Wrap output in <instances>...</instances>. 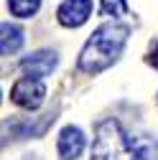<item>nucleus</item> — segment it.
I'll list each match as a JSON object with an SVG mask.
<instances>
[{"label": "nucleus", "mask_w": 158, "mask_h": 160, "mask_svg": "<svg viewBox=\"0 0 158 160\" xmlns=\"http://www.w3.org/2000/svg\"><path fill=\"white\" fill-rule=\"evenodd\" d=\"M92 160H155V145L148 137H135L117 119H102L94 127Z\"/></svg>", "instance_id": "nucleus-1"}, {"label": "nucleus", "mask_w": 158, "mask_h": 160, "mask_svg": "<svg viewBox=\"0 0 158 160\" xmlns=\"http://www.w3.org/2000/svg\"><path fill=\"white\" fill-rule=\"evenodd\" d=\"M130 36V26L123 23H102L92 33L79 53V69L84 74H100L120 58Z\"/></svg>", "instance_id": "nucleus-2"}, {"label": "nucleus", "mask_w": 158, "mask_h": 160, "mask_svg": "<svg viewBox=\"0 0 158 160\" xmlns=\"http://www.w3.org/2000/svg\"><path fill=\"white\" fill-rule=\"evenodd\" d=\"M44 97H46V87L44 82H38V79H18V82L13 84L10 89V99L18 104V107H23V109H38L44 104Z\"/></svg>", "instance_id": "nucleus-3"}, {"label": "nucleus", "mask_w": 158, "mask_h": 160, "mask_svg": "<svg viewBox=\"0 0 158 160\" xmlns=\"http://www.w3.org/2000/svg\"><path fill=\"white\" fill-rule=\"evenodd\" d=\"M59 23L66 28H79L89 21L92 15V0H64L56 10Z\"/></svg>", "instance_id": "nucleus-4"}, {"label": "nucleus", "mask_w": 158, "mask_h": 160, "mask_svg": "<svg viewBox=\"0 0 158 160\" xmlns=\"http://www.w3.org/2000/svg\"><path fill=\"white\" fill-rule=\"evenodd\" d=\"M56 64H59V58H56L54 51H36V53L26 56L21 61V69L26 71L28 79H38V82H41V76L51 74L56 69Z\"/></svg>", "instance_id": "nucleus-5"}, {"label": "nucleus", "mask_w": 158, "mask_h": 160, "mask_svg": "<svg viewBox=\"0 0 158 160\" xmlns=\"http://www.w3.org/2000/svg\"><path fill=\"white\" fill-rule=\"evenodd\" d=\"M87 145V140H84V132L74 127V125H66L61 132H59V158L61 160H76L79 155H82Z\"/></svg>", "instance_id": "nucleus-6"}, {"label": "nucleus", "mask_w": 158, "mask_h": 160, "mask_svg": "<svg viewBox=\"0 0 158 160\" xmlns=\"http://www.w3.org/2000/svg\"><path fill=\"white\" fill-rule=\"evenodd\" d=\"M23 28L15 23H0V53L10 56L23 46Z\"/></svg>", "instance_id": "nucleus-7"}, {"label": "nucleus", "mask_w": 158, "mask_h": 160, "mask_svg": "<svg viewBox=\"0 0 158 160\" xmlns=\"http://www.w3.org/2000/svg\"><path fill=\"white\" fill-rule=\"evenodd\" d=\"M8 8L18 18H31V15H36L38 8H41V0H8Z\"/></svg>", "instance_id": "nucleus-8"}, {"label": "nucleus", "mask_w": 158, "mask_h": 160, "mask_svg": "<svg viewBox=\"0 0 158 160\" xmlns=\"http://www.w3.org/2000/svg\"><path fill=\"white\" fill-rule=\"evenodd\" d=\"M125 13H128V3H125V0H102V15L120 18Z\"/></svg>", "instance_id": "nucleus-9"}, {"label": "nucleus", "mask_w": 158, "mask_h": 160, "mask_svg": "<svg viewBox=\"0 0 158 160\" xmlns=\"http://www.w3.org/2000/svg\"><path fill=\"white\" fill-rule=\"evenodd\" d=\"M150 64L158 69V43H155V48H153V53H150Z\"/></svg>", "instance_id": "nucleus-10"}]
</instances>
